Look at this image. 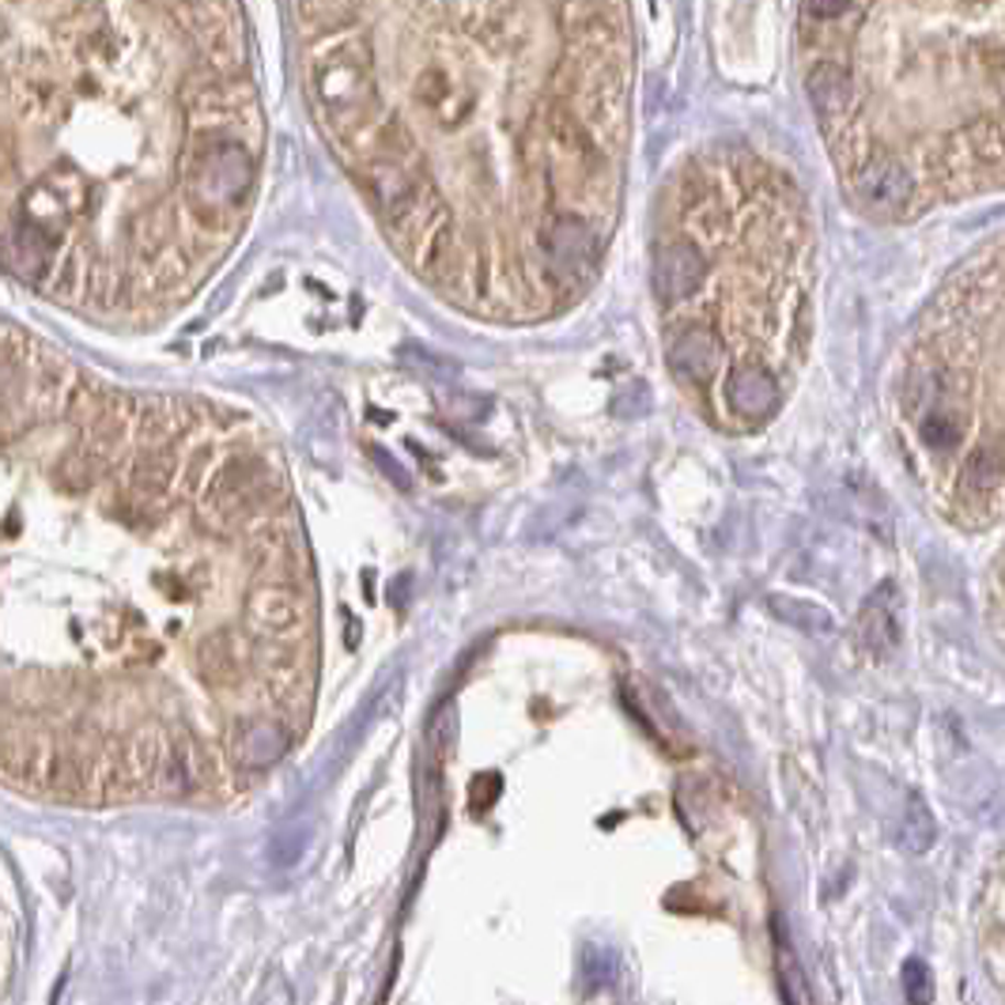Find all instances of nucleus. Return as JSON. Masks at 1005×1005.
Returning a JSON list of instances; mask_svg holds the SVG:
<instances>
[{
	"mask_svg": "<svg viewBox=\"0 0 1005 1005\" xmlns=\"http://www.w3.org/2000/svg\"><path fill=\"white\" fill-rule=\"evenodd\" d=\"M4 775L76 805L239 794L310 722L318 590L257 420L4 336Z\"/></svg>",
	"mask_w": 1005,
	"mask_h": 1005,
	"instance_id": "nucleus-1",
	"label": "nucleus"
},
{
	"mask_svg": "<svg viewBox=\"0 0 1005 1005\" xmlns=\"http://www.w3.org/2000/svg\"><path fill=\"white\" fill-rule=\"evenodd\" d=\"M307 102L394 254L450 307L533 325L597 284L623 205L620 4H302Z\"/></svg>",
	"mask_w": 1005,
	"mask_h": 1005,
	"instance_id": "nucleus-2",
	"label": "nucleus"
},
{
	"mask_svg": "<svg viewBox=\"0 0 1005 1005\" xmlns=\"http://www.w3.org/2000/svg\"><path fill=\"white\" fill-rule=\"evenodd\" d=\"M4 262L38 296L144 325L250 220L265 121L231 4H0Z\"/></svg>",
	"mask_w": 1005,
	"mask_h": 1005,
	"instance_id": "nucleus-3",
	"label": "nucleus"
},
{
	"mask_svg": "<svg viewBox=\"0 0 1005 1005\" xmlns=\"http://www.w3.org/2000/svg\"><path fill=\"white\" fill-rule=\"evenodd\" d=\"M813 228L791 175L749 148L684 159L651 228V291L673 383L707 423L778 412L809 344Z\"/></svg>",
	"mask_w": 1005,
	"mask_h": 1005,
	"instance_id": "nucleus-4",
	"label": "nucleus"
},
{
	"mask_svg": "<svg viewBox=\"0 0 1005 1005\" xmlns=\"http://www.w3.org/2000/svg\"><path fill=\"white\" fill-rule=\"evenodd\" d=\"M805 88L873 216L1005 186V8H802Z\"/></svg>",
	"mask_w": 1005,
	"mask_h": 1005,
	"instance_id": "nucleus-5",
	"label": "nucleus"
},
{
	"mask_svg": "<svg viewBox=\"0 0 1005 1005\" xmlns=\"http://www.w3.org/2000/svg\"><path fill=\"white\" fill-rule=\"evenodd\" d=\"M899 839H904L907 851L923 854L934 847V839H938V825H934V813L926 809V802L912 794L907 798V809H904V828H899Z\"/></svg>",
	"mask_w": 1005,
	"mask_h": 1005,
	"instance_id": "nucleus-6",
	"label": "nucleus"
},
{
	"mask_svg": "<svg viewBox=\"0 0 1005 1005\" xmlns=\"http://www.w3.org/2000/svg\"><path fill=\"white\" fill-rule=\"evenodd\" d=\"M904 994H907V1005L934 1002V975H930V964H926V960L912 957L904 964Z\"/></svg>",
	"mask_w": 1005,
	"mask_h": 1005,
	"instance_id": "nucleus-7",
	"label": "nucleus"
}]
</instances>
